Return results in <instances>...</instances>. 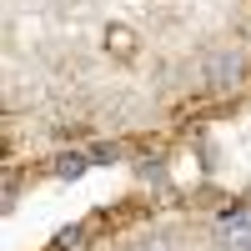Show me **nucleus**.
Returning <instances> with one entry per match:
<instances>
[{
  "instance_id": "obj_1",
  "label": "nucleus",
  "mask_w": 251,
  "mask_h": 251,
  "mask_svg": "<svg viewBox=\"0 0 251 251\" xmlns=\"http://www.w3.org/2000/svg\"><path fill=\"white\" fill-rule=\"evenodd\" d=\"M241 71H246V60L231 55V50H216L211 60H206V80H211V86H236Z\"/></svg>"
},
{
  "instance_id": "obj_3",
  "label": "nucleus",
  "mask_w": 251,
  "mask_h": 251,
  "mask_svg": "<svg viewBox=\"0 0 251 251\" xmlns=\"http://www.w3.org/2000/svg\"><path fill=\"white\" fill-rule=\"evenodd\" d=\"M221 246H226V251H251V221H231Z\"/></svg>"
},
{
  "instance_id": "obj_2",
  "label": "nucleus",
  "mask_w": 251,
  "mask_h": 251,
  "mask_svg": "<svg viewBox=\"0 0 251 251\" xmlns=\"http://www.w3.org/2000/svg\"><path fill=\"white\" fill-rule=\"evenodd\" d=\"M106 50H111L116 60H131V55H136V30H131V25H111V30H106Z\"/></svg>"
},
{
  "instance_id": "obj_5",
  "label": "nucleus",
  "mask_w": 251,
  "mask_h": 251,
  "mask_svg": "<svg viewBox=\"0 0 251 251\" xmlns=\"http://www.w3.org/2000/svg\"><path fill=\"white\" fill-rule=\"evenodd\" d=\"M151 251H166V246H151Z\"/></svg>"
},
{
  "instance_id": "obj_4",
  "label": "nucleus",
  "mask_w": 251,
  "mask_h": 251,
  "mask_svg": "<svg viewBox=\"0 0 251 251\" xmlns=\"http://www.w3.org/2000/svg\"><path fill=\"white\" fill-rule=\"evenodd\" d=\"M80 171H86V156H80V151L55 156V176H80Z\"/></svg>"
}]
</instances>
